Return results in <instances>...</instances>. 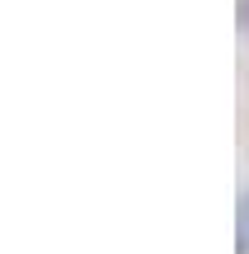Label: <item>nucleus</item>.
Masks as SVG:
<instances>
[{
    "label": "nucleus",
    "instance_id": "1",
    "mask_svg": "<svg viewBox=\"0 0 249 254\" xmlns=\"http://www.w3.org/2000/svg\"><path fill=\"white\" fill-rule=\"evenodd\" d=\"M240 254H249V193L240 198V245H235Z\"/></svg>",
    "mask_w": 249,
    "mask_h": 254
},
{
    "label": "nucleus",
    "instance_id": "2",
    "mask_svg": "<svg viewBox=\"0 0 249 254\" xmlns=\"http://www.w3.org/2000/svg\"><path fill=\"white\" fill-rule=\"evenodd\" d=\"M240 24L249 28V0H245V5H240Z\"/></svg>",
    "mask_w": 249,
    "mask_h": 254
}]
</instances>
